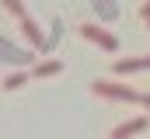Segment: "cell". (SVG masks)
<instances>
[{"instance_id": "6da1fadb", "label": "cell", "mask_w": 150, "mask_h": 139, "mask_svg": "<svg viewBox=\"0 0 150 139\" xmlns=\"http://www.w3.org/2000/svg\"><path fill=\"white\" fill-rule=\"evenodd\" d=\"M91 91L105 101H126V104H140V91L126 87V84H115V80H94Z\"/></svg>"}, {"instance_id": "7a4b0ae2", "label": "cell", "mask_w": 150, "mask_h": 139, "mask_svg": "<svg viewBox=\"0 0 150 139\" xmlns=\"http://www.w3.org/2000/svg\"><path fill=\"white\" fill-rule=\"evenodd\" d=\"M80 38L94 42V45L105 49V52H119V38H115L112 32H105V28H98V25H80Z\"/></svg>"}, {"instance_id": "3957f363", "label": "cell", "mask_w": 150, "mask_h": 139, "mask_svg": "<svg viewBox=\"0 0 150 139\" xmlns=\"http://www.w3.org/2000/svg\"><path fill=\"white\" fill-rule=\"evenodd\" d=\"M140 70H150V56H133V59H119L112 66L115 77H126V73H140Z\"/></svg>"}, {"instance_id": "277c9868", "label": "cell", "mask_w": 150, "mask_h": 139, "mask_svg": "<svg viewBox=\"0 0 150 139\" xmlns=\"http://www.w3.org/2000/svg\"><path fill=\"white\" fill-rule=\"evenodd\" d=\"M147 118H129V122H122V125H115L112 129V139H129V136H140V132H147Z\"/></svg>"}, {"instance_id": "5b68a950", "label": "cell", "mask_w": 150, "mask_h": 139, "mask_svg": "<svg viewBox=\"0 0 150 139\" xmlns=\"http://www.w3.org/2000/svg\"><path fill=\"white\" fill-rule=\"evenodd\" d=\"M21 32H25V38H28V42H32L35 49H45V35L38 32V25L32 21V18H28V14L21 18Z\"/></svg>"}, {"instance_id": "8992f818", "label": "cell", "mask_w": 150, "mask_h": 139, "mask_svg": "<svg viewBox=\"0 0 150 139\" xmlns=\"http://www.w3.org/2000/svg\"><path fill=\"white\" fill-rule=\"evenodd\" d=\"M56 73H63V63L59 59H45V63H38V66H32V77H56Z\"/></svg>"}, {"instance_id": "52a82bcc", "label": "cell", "mask_w": 150, "mask_h": 139, "mask_svg": "<svg viewBox=\"0 0 150 139\" xmlns=\"http://www.w3.org/2000/svg\"><path fill=\"white\" fill-rule=\"evenodd\" d=\"M28 77H32V73H11V77L4 80V87H7V91H18V87L28 84Z\"/></svg>"}, {"instance_id": "ba28073f", "label": "cell", "mask_w": 150, "mask_h": 139, "mask_svg": "<svg viewBox=\"0 0 150 139\" xmlns=\"http://www.w3.org/2000/svg\"><path fill=\"white\" fill-rule=\"evenodd\" d=\"M4 7H7V11H11V14L18 18V21L25 18V7H21V0H4Z\"/></svg>"}, {"instance_id": "9c48e42d", "label": "cell", "mask_w": 150, "mask_h": 139, "mask_svg": "<svg viewBox=\"0 0 150 139\" xmlns=\"http://www.w3.org/2000/svg\"><path fill=\"white\" fill-rule=\"evenodd\" d=\"M140 104H143V108L150 111V94H140Z\"/></svg>"}, {"instance_id": "30bf717a", "label": "cell", "mask_w": 150, "mask_h": 139, "mask_svg": "<svg viewBox=\"0 0 150 139\" xmlns=\"http://www.w3.org/2000/svg\"><path fill=\"white\" fill-rule=\"evenodd\" d=\"M147 28H150V21H147Z\"/></svg>"}]
</instances>
